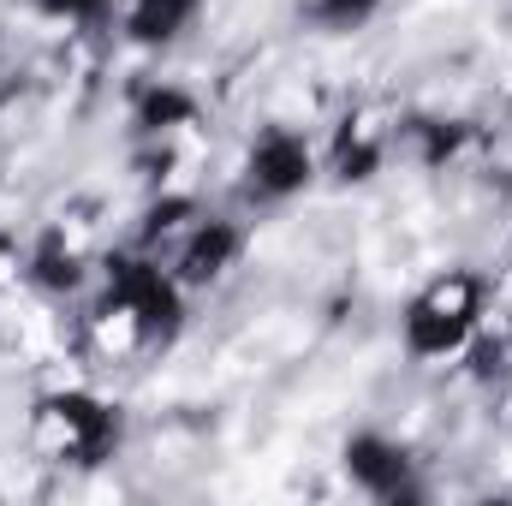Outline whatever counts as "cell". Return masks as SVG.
<instances>
[{"label": "cell", "mask_w": 512, "mask_h": 506, "mask_svg": "<svg viewBox=\"0 0 512 506\" xmlns=\"http://www.w3.org/2000/svg\"><path fill=\"white\" fill-rule=\"evenodd\" d=\"M185 286L167 274V262L155 251H114L96 262V292L78 316V352L108 364V370H131L155 352L173 346V334L185 328Z\"/></svg>", "instance_id": "1"}, {"label": "cell", "mask_w": 512, "mask_h": 506, "mask_svg": "<svg viewBox=\"0 0 512 506\" xmlns=\"http://www.w3.org/2000/svg\"><path fill=\"white\" fill-rule=\"evenodd\" d=\"M120 435H126L120 405L84 381L42 387L24 405V459L42 471H96L120 453Z\"/></svg>", "instance_id": "2"}, {"label": "cell", "mask_w": 512, "mask_h": 506, "mask_svg": "<svg viewBox=\"0 0 512 506\" xmlns=\"http://www.w3.org/2000/svg\"><path fill=\"white\" fill-rule=\"evenodd\" d=\"M495 322V280L471 262L435 268L399 310V346L411 364H459Z\"/></svg>", "instance_id": "3"}, {"label": "cell", "mask_w": 512, "mask_h": 506, "mask_svg": "<svg viewBox=\"0 0 512 506\" xmlns=\"http://www.w3.org/2000/svg\"><path fill=\"white\" fill-rule=\"evenodd\" d=\"M239 179L256 203H292L304 197L316 179H322V149L316 137L292 120H268L256 126V137L245 143V161H239Z\"/></svg>", "instance_id": "4"}, {"label": "cell", "mask_w": 512, "mask_h": 506, "mask_svg": "<svg viewBox=\"0 0 512 506\" xmlns=\"http://www.w3.org/2000/svg\"><path fill=\"white\" fill-rule=\"evenodd\" d=\"M316 149H322V173L334 185H370L399 149V114L382 102H352L334 114V126Z\"/></svg>", "instance_id": "5"}, {"label": "cell", "mask_w": 512, "mask_h": 506, "mask_svg": "<svg viewBox=\"0 0 512 506\" xmlns=\"http://www.w3.org/2000/svg\"><path fill=\"white\" fill-rule=\"evenodd\" d=\"M245 251H251V233L233 221V215H215V209H203L167 251V274L185 286V292H215V286H227L239 268H245Z\"/></svg>", "instance_id": "6"}, {"label": "cell", "mask_w": 512, "mask_h": 506, "mask_svg": "<svg viewBox=\"0 0 512 506\" xmlns=\"http://www.w3.org/2000/svg\"><path fill=\"white\" fill-rule=\"evenodd\" d=\"M340 471H346V483H352L358 495H370V501H411V495H423V489H417V459H411V447H405L399 435H387V429H358V435H346Z\"/></svg>", "instance_id": "7"}, {"label": "cell", "mask_w": 512, "mask_h": 506, "mask_svg": "<svg viewBox=\"0 0 512 506\" xmlns=\"http://www.w3.org/2000/svg\"><path fill=\"white\" fill-rule=\"evenodd\" d=\"M131 126L167 149L173 137H185V131L203 126V102H197V90H185L179 78H149V84L131 96Z\"/></svg>", "instance_id": "8"}, {"label": "cell", "mask_w": 512, "mask_h": 506, "mask_svg": "<svg viewBox=\"0 0 512 506\" xmlns=\"http://www.w3.org/2000/svg\"><path fill=\"white\" fill-rule=\"evenodd\" d=\"M197 12H203V0H120L114 30L131 48H167L197 24Z\"/></svg>", "instance_id": "9"}, {"label": "cell", "mask_w": 512, "mask_h": 506, "mask_svg": "<svg viewBox=\"0 0 512 506\" xmlns=\"http://www.w3.org/2000/svg\"><path fill=\"white\" fill-rule=\"evenodd\" d=\"M382 6L387 0H298V18L328 30V36H358L364 24L382 18Z\"/></svg>", "instance_id": "10"}, {"label": "cell", "mask_w": 512, "mask_h": 506, "mask_svg": "<svg viewBox=\"0 0 512 506\" xmlns=\"http://www.w3.org/2000/svg\"><path fill=\"white\" fill-rule=\"evenodd\" d=\"M48 24H60V30H72V36H90V30H102V24H114V12H120V0H30Z\"/></svg>", "instance_id": "11"}, {"label": "cell", "mask_w": 512, "mask_h": 506, "mask_svg": "<svg viewBox=\"0 0 512 506\" xmlns=\"http://www.w3.org/2000/svg\"><path fill=\"white\" fill-rule=\"evenodd\" d=\"M24 286H30V245L0 227V304H6L12 292H24Z\"/></svg>", "instance_id": "12"}]
</instances>
